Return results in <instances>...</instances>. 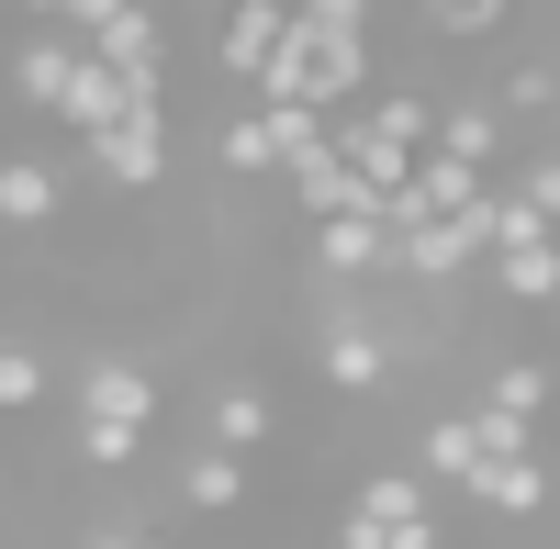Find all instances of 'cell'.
I'll use <instances>...</instances> for the list:
<instances>
[{
  "label": "cell",
  "mask_w": 560,
  "mask_h": 549,
  "mask_svg": "<svg viewBox=\"0 0 560 549\" xmlns=\"http://www.w3.org/2000/svg\"><path fill=\"white\" fill-rule=\"evenodd\" d=\"M314 269H325V281H393V224H382V213L314 224Z\"/></svg>",
  "instance_id": "cell-7"
},
{
  "label": "cell",
  "mask_w": 560,
  "mask_h": 549,
  "mask_svg": "<svg viewBox=\"0 0 560 549\" xmlns=\"http://www.w3.org/2000/svg\"><path fill=\"white\" fill-rule=\"evenodd\" d=\"M247 12H292V0H247Z\"/></svg>",
  "instance_id": "cell-29"
},
{
  "label": "cell",
  "mask_w": 560,
  "mask_h": 549,
  "mask_svg": "<svg viewBox=\"0 0 560 549\" xmlns=\"http://www.w3.org/2000/svg\"><path fill=\"white\" fill-rule=\"evenodd\" d=\"M90 549H147V527H90Z\"/></svg>",
  "instance_id": "cell-27"
},
{
  "label": "cell",
  "mask_w": 560,
  "mask_h": 549,
  "mask_svg": "<svg viewBox=\"0 0 560 549\" xmlns=\"http://www.w3.org/2000/svg\"><path fill=\"white\" fill-rule=\"evenodd\" d=\"M504 12H516V0H415V23L438 45H482V34H504Z\"/></svg>",
  "instance_id": "cell-17"
},
{
  "label": "cell",
  "mask_w": 560,
  "mask_h": 549,
  "mask_svg": "<svg viewBox=\"0 0 560 549\" xmlns=\"http://www.w3.org/2000/svg\"><path fill=\"white\" fill-rule=\"evenodd\" d=\"M292 12H303L314 34H359V45H370V0H292Z\"/></svg>",
  "instance_id": "cell-25"
},
{
  "label": "cell",
  "mask_w": 560,
  "mask_h": 549,
  "mask_svg": "<svg viewBox=\"0 0 560 549\" xmlns=\"http://www.w3.org/2000/svg\"><path fill=\"white\" fill-rule=\"evenodd\" d=\"M0 12H23V23H57V0H0Z\"/></svg>",
  "instance_id": "cell-28"
},
{
  "label": "cell",
  "mask_w": 560,
  "mask_h": 549,
  "mask_svg": "<svg viewBox=\"0 0 560 549\" xmlns=\"http://www.w3.org/2000/svg\"><path fill=\"white\" fill-rule=\"evenodd\" d=\"M90 168H102V191H158L168 179V113H135L113 135H90Z\"/></svg>",
  "instance_id": "cell-4"
},
{
  "label": "cell",
  "mask_w": 560,
  "mask_h": 549,
  "mask_svg": "<svg viewBox=\"0 0 560 549\" xmlns=\"http://www.w3.org/2000/svg\"><path fill=\"white\" fill-rule=\"evenodd\" d=\"M504 113H560V68H504Z\"/></svg>",
  "instance_id": "cell-22"
},
{
  "label": "cell",
  "mask_w": 560,
  "mask_h": 549,
  "mask_svg": "<svg viewBox=\"0 0 560 549\" xmlns=\"http://www.w3.org/2000/svg\"><path fill=\"white\" fill-rule=\"evenodd\" d=\"M213 157L236 168V179H269V168H280V135H269V113H236V124L213 135Z\"/></svg>",
  "instance_id": "cell-19"
},
{
  "label": "cell",
  "mask_w": 560,
  "mask_h": 549,
  "mask_svg": "<svg viewBox=\"0 0 560 549\" xmlns=\"http://www.w3.org/2000/svg\"><path fill=\"white\" fill-rule=\"evenodd\" d=\"M549 393H560V382H549V359H504V371L482 382V404H493V416H527V427L549 416Z\"/></svg>",
  "instance_id": "cell-18"
},
{
  "label": "cell",
  "mask_w": 560,
  "mask_h": 549,
  "mask_svg": "<svg viewBox=\"0 0 560 549\" xmlns=\"http://www.w3.org/2000/svg\"><path fill=\"white\" fill-rule=\"evenodd\" d=\"M179 505L191 516H236L247 505V460L236 448H191V460H179Z\"/></svg>",
  "instance_id": "cell-11"
},
{
  "label": "cell",
  "mask_w": 560,
  "mask_h": 549,
  "mask_svg": "<svg viewBox=\"0 0 560 549\" xmlns=\"http://www.w3.org/2000/svg\"><path fill=\"white\" fill-rule=\"evenodd\" d=\"M90 57H102V68H124V79H168V23L147 12V0H124V12L90 34Z\"/></svg>",
  "instance_id": "cell-8"
},
{
  "label": "cell",
  "mask_w": 560,
  "mask_h": 549,
  "mask_svg": "<svg viewBox=\"0 0 560 549\" xmlns=\"http://www.w3.org/2000/svg\"><path fill=\"white\" fill-rule=\"evenodd\" d=\"M370 90V45L359 34H314L292 12V34H280V57L258 68V102H303V113H359Z\"/></svg>",
  "instance_id": "cell-1"
},
{
  "label": "cell",
  "mask_w": 560,
  "mask_h": 549,
  "mask_svg": "<svg viewBox=\"0 0 560 549\" xmlns=\"http://www.w3.org/2000/svg\"><path fill=\"white\" fill-rule=\"evenodd\" d=\"M135 448H147L135 427H79V460L90 471H135Z\"/></svg>",
  "instance_id": "cell-23"
},
{
  "label": "cell",
  "mask_w": 560,
  "mask_h": 549,
  "mask_svg": "<svg viewBox=\"0 0 560 549\" xmlns=\"http://www.w3.org/2000/svg\"><path fill=\"white\" fill-rule=\"evenodd\" d=\"M438 157L493 168V157H504V102H448V113H438Z\"/></svg>",
  "instance_id": "cell-13"
},
{
  "label": "cell",
  "mask_w": 560,
  "mask_h": 549,
  "mask_svg": "<svg viewBox=\"0 0 560 549\" xmlns=\"http://www.w3.org/2000/svg\"><path fill=\"white\" fill-rule=\"evenodd\" d=\"M34 393H45V359L34 348H0V416H34Z\"/></svg>",
  "instance_id": "cell-21"
},
{
  "label": "cell",
  "mask_w": 560,
  "mask_h": 549,
  "mask_svg": "<svg viewBox=\"0 0 560 549\" xmlns=\"http://www.w3.org/2000/svg\"><path fill=\"white\" fill-rule=\"evenodd\" d=\"M147 12H158V0H147Z\"/></svg>",
  "instance_id": "cell-31"
},
{
  "label": "cell",
  "mask_w": 560,
  "mask_h": 549,
  "mask_svg": "<svg viewBox=\"0 0 560 549\" xmlns=\"http://www.w3.org/2000/svg\"><path fill=\"white\" fill-rule=\"evenodd\" d=\"M471 505H482V516H538V505H549V460H493V471L471 482Z\"/></svg>",
  "instance_id": "cell-15"
},
{
  "label": "cell",
  "mask_w": 560,
  "mask_h": 549,
  "mask_svg": "<svg viewBox=\"0 0 560 549\" xmlns=\"http://www.w3.org/2000/svg\"><path fill=\"white\" fill-rule=\"evenodd\" d=\"M471 437H482V471L493 460H538V427L527 416H493V404H471Z\"/></svg>",
  "instance_id": "cell-20"
},
{
  "label": "cell",
  "mask_w": 560,
  "mask_h": 549,
  "mask_svg": "<svg viewBox=\"0 0 560 549\" xmlns=\"http://www.w3.org/2000/svg\"><path fill=\"white\" fill-rule=\"evenodd\" d=\"M280 34H292V12H247V0H224V23H213V68L258 90V68L280 57Z\"/></svg>",
  "instance_id": "cell-9"
},
{
  "label": "cell",
  "mask_w": 560,
  "mask_h": 549,
  "mask_svg": "<svg viewBox=\"0 0 560 549\" xmlns=\"http://www.w3.org/2000/svg\"><path fill=\"white\" fill-rule=\"evenodd\" d=\"M549 157H560V113H549Z\"/></svg>",
  "instance_id": "cell-30"
},
{
  "label": "cell",
  "mask_w": 560,
  "mask_h": 549,
  "mask_svg": "<svg viewBox=\"0 0 560 549\" xmlns=\"http://www.w3.org/2000/svg\"><path fill=\"white\" fill-rule=\"evenodd\" d=\"M415 471H427V482H459V493L482 482V437H471V404H459V416H438L427 437H415Z\"/></svg>",
  "instance_id": "cell-12"
},
{
  "label": "cell",
  "mask_w": 560,
  "mask_h": 549,
  "mask_svg": "<svg viewBox=\"0 0 560 549\" xmlns=\"http://www.w3.org/2000/svg\"><path fill=\"white\" fill-rule=\"evenodd\" d=\"M79 57H90V45H79L68 23H57V34H23V45H12V68H0V90H12L23 113H57V102H68V79H79Z\"/></svg>",
  "instance_id": "cell-5"
},
{
  "label": "cell",
  "mask_w": 560,
  "mask_h": 549,
  "mask_svg": "<svg viewBox=\"0 0 560 549\" xmlns=\"http://www.w3.org/2000/svg\"><path fill=\"white\" fill-rule=\"evenodd\" d=\"M280 179H292V213H303V224H337V213H382V202H370V179L337 157V135H325L314 157H292Z\"/></svg>",
  "instance_id": "cell-6"
},
{
  "label": "cell",
  "mask_w": 560,
  "mask_h": 549,
  "mask_svg": "<svg viewBox=\"0 0 560 549\" xmlns=\"http://www.w3.org/2000/svg\"><path fill=\"white\" fill-rule=\"evenodd\" d=\"M79 427H158V371L147 359H90L79 371Z\"/></svg>",
  "instance_id": "cell-3"
},
{
  "label": "cell",
  "mask_w": 560,
  "mask_h": 549,
  "mask_svg": "<svg viewBox=\"0 0 560 549\" xmlns=\"http://www.w3.org/2000/svg\"><path fill=\"white\" fill-rule=\"evenodd\" d=\"M135 113H168V79H124V68H102V57H79V79H68V102H57V124L79 135H113V124H135Z\"/></svg>",
  "instance_id": "cell-2"
},
{
  "label": "cell",
  "mask_w": 560,
  "mask_h": 549,
  "mask_svg": "<svg viewBox=\"0 0 560 549\" xmlns=\"http://www.w3.org/2000/svg\"><path fill=\"white\" fill-rule=\"evenodd\" d=\"M113 12H124V0H57V23H68V34H79V45H90V34H102V23H113Z\"/></svg>",
  "instance_id": "cell-26"
},
{
  "label": "cell",
  "mask_w": 560,
  "mask_h": 549,
  "mask_svg": "<svg viewBox=\"0 0 560 549\" xmlns=\"http://www.w3.org/2000/svg\"><path fill=\"white\" fill-rule=\"evenodd\" d=\"M493 292H504V303H560V236L504 247V258H493Z\"/></svg>",
  "instance_id": "cell-16"
},
{
  "label": "cell",
  "mask_w": 560,
  "mask_h": 549,
  "mask_svg": "<svg viewBox=\"0 0 560 549\" xmlns=\"http://www.w3.org/2000/svg\"><path fill=\"white\" fill-rule=\"evenodd\" d=\"M0 224H23V236L57 224V168L45 157H0Z\"/></svg>",
  "instance_id": "cell-14"
},
{
  "label": "cell",
  "mask_w": 560,
  "mask_h": 549,
  "mask_svg": "<svg viewBox=\"0 0 560 549\" xmlns=\"http://www.w3.org/2000/svg\"><path fill=\"white\" fill-rule=\"evenodd\" d=\"M516 202H527L538 224H560V157H527V168H516Z\"/></svg>",
  "instance_id": "cell-24"
},
{
  "label": "cell",
  "mask_w": 560,
  "mask_h": 549,
  "mask_svg": "<svg viewBox=\"0 0 560 549\" xmlns=\"http://www.w3.org/2000/svg\"><path fill=\"white\" fill-rule=\"evenodd\" d=\"M269 427H280V416H269L258 382H224V393L202 404V448H236V460H247V448H269Z\"/></svg>",
  "instance_id": "cell-10"
}]
</instances>
